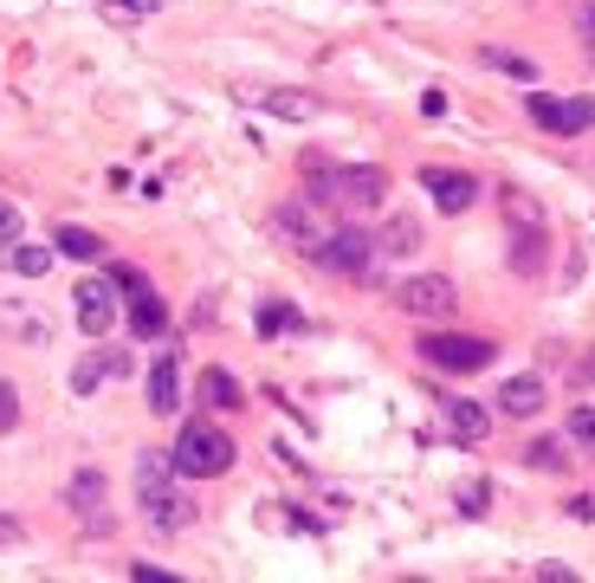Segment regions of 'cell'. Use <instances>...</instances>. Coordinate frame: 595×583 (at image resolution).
<instances>
[{"instance_id":"obj_1","label":"cell","mask_w":595,"mask_h":583,"mask_svg":"<svg viewBox=\"0 0 595 583\" xmlns=\"http://www.w3.org/2000/svg\"><path fill=\"white\" fill-rule=\"evenodd\" d=\"M311 175V201L317 208H343V214H370L382 208V194H389V175L382 169H356V162H311L304 169Z\"/></svg>"},{"instance_id":"obj_2","label":"cell","mask_w":595,"mask_h":583,"mask_svg":"<svg viewBox=\"0 0 595 583\" xmlns=\"http://www.w3.org/2000/svg\"><path fill=\"white\" fill-rule=\"evenodd\" d=\"M137 500H143V519L155 525V532H182L188 519H194V505H188V493L175 486V461L169 454H137Z\"/></svg>"},{"instance_id":"obj_3","label":"cell","mask_w":595,"mask_h":583,"mask_svg":"<svg viewBox=\"0 0 595 583\" xmlns=\"http://www.w3.org/2000/svg\"><path fill=\"white\" fill-rule=\"evenodd\" d=\"M169 461L182 480H221L226 466H233V441H226V428L214 422H188L175 434V448H169Z\"/></svg>"},{"instance_id":"obj_4","label":"cell","mask_w":595,"mask_h":583,"mask_svg":"<svg viewBox=\"0 0 595 583\" xmlns=\"http://www.w3.org/2000/svg\"><path fill=\"white\" fill-rule=\"evenodd\" d=\"M414 350H421V363L441 370V376H473V370L492 363V344H485V338H453V331H427Z\"/></svg>"},{"instance_id":"obj_5","label":"cell","mask_w":595,"mask_h":583,"mask_svg":"<svg viewBox=\"0 0 595 583\" xmlns=\"http://www.w3.org/2000/svg\"><path fill=\"white\" fill-rule=\"evenodd\" d=\"M317 267H331L336 279H370L375 272V233H363V228H336V233H324V247L311 253Z\"/></svg>"},{"instance_id":"obj_6","label":"cell","mask_w":595,"mask_h":583,"mask_svg":"<svg viewBox=\"0 0 595 583\" xmlns=\"http://www.w3.org/2000/svg\"><path fill=\"white\" fill-rule=\"evenodd\" d=\"M395 305L409 311V318L441 324V318H453V311H460V292H453V279H441V272H414V279H402V285H395Z\"/></svg>"},{"instance_id":"obj_7","label":"cell","mask_w":595,"mask_h":583,"mask_svg":"<svg viewBox=\"0 0 595 583\" xmlns=\"http://www.w3.org/2000/svg\"><path fill=\"white\" fill-rule=\"evenodd\" d=\"M111 486H104V473L98 466H78L72 473V486H65V505H72V519L84 525V532H98V539H111L117 532V519H111Z\"/></svg>"},{"instance_id":"obj_8","label":"cell","mask_w":595,"mask_h":583,"mask_svg":"<svg viewBox=\"0 0 595 583\" xmlns=\"http://www.w3.org/2000/svg\"><path fill=\"white\" fill-rule=\"evenodd\" d=\"M265 228H272V240H279V247H292V253H317V247H324L317 201H304V194H298V201H279Z\"/></svg>"},{"instance_id":"obj_9","label":"cell","mask_w":595,"mask_h":583,"mask_svg":"<svg viewBox=\"0 0 595 583\" xmlns=\"http://www.w3.org/2000/svg\"><path fill=\"white\" fill-rule=\"evenodd\" d=\"M72 299H78V331H84V338H104L117 324V285L111 279H84Z\"/></svg>"},{"instance_id":"obj_10","label":"cell","mask_w":595,"mask_h":583,"mask_svg":"<svg viewBox=\"0 0 595 583\" xmlns=\"http://www.w3.org/2000/svg\"><path fill=\"white\" fill-rule=\"evenodd\" d=\"M421 189L434 194V208H446V214H466L473 208V194H480V182L466 175V169H421Z\"/></svg>"},{"instance_id":"obj_11","label":"cell","mask_w":595,"mask_h":583,"mask_svg":"<svg viewBox=\"0 0 595 583\" xmlns=\"http://www.w3.org/2000/svg\"><path fill=\"white\" fill-rule=\"evenodd\" d=\"M531 117L544 123V130H557V137H576V130H589V104L583 98H551V91H531Z\"/></svg>"},{"instance_id":"obj_12","label":"cell","mask_w":595,"mask_h":583,"mask_svg":"<svg viewBox=\"0 0 595 583\" xmlns=\"http://www.w3.org/2000/svg\"><path fill=\"white\" fill-rule=\"evenodd\" d=\"M505 260H512L518 279H544V267H551V228H512Z\"/></svg>"},{"instance_id":"obj_13","label":"cell","mask_w":595,"mask_h":583,"mask_svg":"<svg viewBox=\"0 0 595 583\" xmlns=\"http://www.w3.org/2000/svg\"><path fill=\"white\" fill-rule=\"evenodd\" d=\"M149 409L155 415H175L182 409V363H175V350H162L149 363Z\"/></svg>"},{"instance_id":"obj_14","label":"cell","mask_w":595,"mask_h":583,"mask_svg":"<svg viewBox=\"0 0 595 583\" xmlns=\"http://www.w3.org/2000/svg\"><path fill=\"white\" fill-rule=\"evenodd\" d=\"M0 260H7V272H20V279H46V272H52V247H33V240L13 233V240L0 247Z\"/></svg>"},{"instance_id":"obj_15","label":"cell","mask_w":595,"mask_h":583,"mask_svg":"<svg viewBox=\"0 0 595 583\" xmlns=\"http://www.w3.org/2000/svg\"><path fill=\"white\" fill-rule=\"evenodd\" d=\"M375 253H382V260H409V253H421V221L395 214L389 228L375 233Z\"/></svg>"},{"instance_id":"obj_16","label":"cell","mask_w":595,"mask_h":583,"mask_svg":"<svg viewBox=\"0 0 595 583\" xmlns=\"http://www.w3.org/2000/svg\"><path fill=\"white\" fill-rule=\"evenodd\" d=\"M498 409H505V415H537V409H544V376H512V383L498 389Z\"/></svg>"},{"instance_id":"obj_17","label":"cell","mask_w":595,"mask_h":583,"mask_svg":"<svg viewBox=\"0 0 595 583\" xmlns=\"http://www.w3.org/2000/svg\"><path fill=\"white\" fill-rule=\"evenodd\" d=\"M123 370H130V356H123V350H104V356H84V363L72 370V389H78V395H91V389L104 383V376H123Z\"/></svg>"},{"instance_id":"obj_18","label":"cell","mask_w":595,"mask_h":583,"mask_svg":"<svg viewBox=\"0 0 595 583\" xmlns=\"http://www.w3.org/2000/svg\"><path fill=\"white\" fill-rule=\"evenodd\" d=\"M130 331H137V338H162V331H169V311H162V299H155V292H130Z\"/></svg>"},{"instance_id":"obj_19","label":"cell","mask_w":595,"mask_h":583,"mask_svg":"<svg viewBox=\"0 0 595 583\" xmlns=\"http://www.w3.org/2000/svg\"><path fill=\"white\" fill-rule=\"evenodd\" d=\"M201 402H208V409H221V415L246 409V395H240V383H233L226 370H201Z\"/></svg>"},{"instance_id":"obj_20","label":"cell","mask_w":595,"mask_h":583,"mask_svg":"<svg viewBox=\"0 0 595 583\" xmlns=\"http://www.w3.org/2000/svg\"><path fill=\"white\" fill-rule=\"evenodd\" d=\"M0 324H7L13 338H27V344H46V338H52V324H46L39 311H27L20 299H7V305H0Z\"/></svg>"},{"instance_id":"obj_21","label":"cell","mask_w":595,"mask_h":583,"mask_svg":"<svg viewBox=\"0 0 595 583\" xmlns=\"http://www.w3.org/2000/svg\"><path fill=\"white\" fill-rule=\"evenodd\" d=\"M260 104L272 117H285V123H311L317 117V98H304V91H260Z\"/></svg>"},{"instance_id":"obj_22","label":"cell","mask_w":595,"mask_h":583,"mask_svg":"<svg viewBox=\"0 0 595 583\" xmlns=\"http://www.w3.org/2000/svg\"><path fill=\"white\" fill-rule=\"evenodd\" d=\"M52 247H59L65 260H84V267H91V260H104V240H98L91 228H59V240H52Z\"/></svg>"},{"instance_id":"obj_23","label":"cell","mask_w":595,"mask_h":583,"mask_svg":"<svg viewBox=\"0 0 595 583\" xmlns=\"http://www.w3.org/2000/svg\"><path fill=\"white\" fill-rule=\"evenodd\" d=\"M446 428H453V434H460V441H485V409L480 402H446Z\"/></svg>"},{"instance_id":"obj_24","label":"cell","mask_w":595,"mask_h":583,"mask_svg":"<svg viewBox=\"0 0 595 583\" xmlns=\"http://www.w3.org/2000/svg\"><path fill=\"white\" fill-rule=\"evenodd\" d=\"M505 228H551V221H544V208H537V194L505 189Z\"/></svg>"},{"instance_id":"obj_25","label":"cell","mask_w":595,"mask_h":583,"mask_svg":"<svg viewBox=\"0 0 595 583\" xmlns=\"http://www.w3.org/2000/svg\"><path fill=\"white\" fill-rule=\"evenodd\" d=\"M480 59H485V66H498V72L524 78V84H531V78H537V66H531V59H524V52H505V46H480Z\"/></svg>"},{"instance_id":"obj_26","label":"cell","mask_w":595,"mask_h":583,"mask_svg":"<svg viewBox=\"0 0 595 583\" xmlns=\"http://www.w3.org/2000/svg\"><path fill=\"white\" fill-rule=\"evenodd\" d=\"M292 324H304L292 305H265L260 311V331H265V338H279V331H292Z\"/></svg>"},{"instance_id":"obj_27","label":"cell","mask_w":595,"mask_h":583,"mask_svg":"<svg viewBox=\"0 0 595 583\" xmlns=\"http://www.w3.org/2000/svg\"><path fill=\"white\" fill-rule=\"evenodd\" d=\"M98 7H104L111 20H149V13H155V0H98Z\"/></svg>"},{"instance_id":"obj_28","label":"cell","mask_w":595,"mask_h":583,"mask_svg":"<svg viewBox=\"0 0 595 583\" xmlns=\"http://www.w3.org/2000/svg\"><path fill=\"white\" fill-rule=\"evenodd\" d=\"M13 422H20V389H13V383H0V434H7Z\"/></svg>"},{"instance_id":"obj_29","label":"cell","mask_w":595,"mask_h":583,"mask_svg":"<svg viewBox=\"0 0 595 583\" xmlns=\"http://www.w3.org/2000/svg\"><path fill=\"white\" fill-rule=\"evenodd\" d=\"M111 285H117V292H143L149 279H143L137 267H111Z\"/></svg>"},{"instance_id":"obj_30","label":"cell","mask_w":595,"mask_h":583,"mask_svg":"<svg viewBox=\"0 0 595 583\" xmlns=\"http://www.w3.org/2000/svg\"><path fill=\"white\" fill-rule=\"evenodd\" d=\"M569 461V454H563L557 441H537V448H531V466H563Z\"/></svg>"},{"instance_id":"obj_31","label":"cell","mask_w":595,"mask_h":583,"mask_svg":"<svg viewBox=\"0 0 595 583\" xmlns=\"http://www.w3.org/2000/svg\"><path fill=\"white\" fill-rule=\"evenodd\" d=\"M460 512H466V519H480V512H485V480H473V486L460 493Z\"/></svg>"},{"instance_id":"obj_32","label":"cell","mask_w":595,"mask_h":583,"mask_svg":"<svg viewBox=\"0 0 595 583\" xmlns=\"http://www.w3.org/2000/svg\"><path fill=\"white\" fill-rule=\"evenodd\" d=\"M569 434H576V441H595V409H576V415H569Z\"/></svg>"},{"instance_id":"obj_33","label":"cell","mask_w":595,"mask_h":583,"mask_svg":"<svg viewBox=\"0 0 595 583\" xmlns=\"http://www.w3.org/2000/svg\"><path fill=\"white\" fill-rule=\"evenodd\" d=\"M13 233H20V208H13V201H0V247H7Z\"/></svg>"},{"instance_id":"obj_34","label":"cell","mask_w":595,"mask_h":583,"mask_svg":"<svg viewBox=\"0 0 595 583\" xmlns=\"http://www.w3.org/2000/svg\"><path fill=\"white\" fill-rule=\"evenodd\" d=\"M20 539H27V525H20L13 512H0V551H7V544H20Z\"/></svg>"},{"instance_id":"obj_35","label":"cell","mask_w":595,"mask_h":583,"mask_svg":"<svg viewBox=\"0 0 595 583\" xmlns=\"http://www.w3.org/2000/svg\"><path fill=\"white\" fill-rule=\"evenodd\" d=\"M576 27H583V39H595V0H583V7H576Z\"/></svg>"}]
</instances>
